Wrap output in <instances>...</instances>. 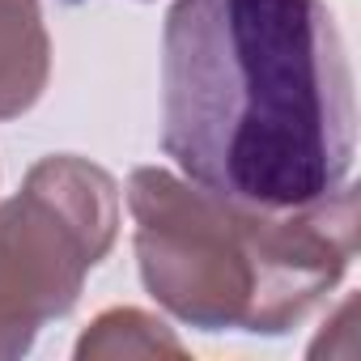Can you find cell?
<instances>
[{
    "label": "cell",
    "instance_id": "obj_1",
    "mask_svg": "<svg viewBox=\"0 0 361 361\" xmlns=\"http://www.w3.org/2000/svg\"><path fill=\"white\" fill-rule=\"evenodd\" d=\"M161 149L204 192L293 209L357 153L353 68L323 0H174L161 30Z\"/></svg>",
    "mask_w": 361,
    "mask_h": 361
},
{
    "label": "cell",
    "instance_id": "obj_3",
    "mask_svg": "<svg viewBox=\"0 0 361 361\" xmlns=\"http://www.w3.org/2000/svg\"><path fill=\"white\" fill-rule=\"evenodd\" d=\"M119 234V183L94 161L51 153L0 204V361L26 357L64 319Z\"/></svg>",
    "mask_w": 361,
    "mask_h": 361
},
{
    "label": "cell",
    "instance_id": "obj_5",
    "mask_svg": "<svg viewBox=\"0 0 361 361\" xmlns=\"http://www.w3.org/2000/svg\"><path fill=\"white\" fill-rule=\"evenodd\" d=\"M77 361H119V357H188V344L178 340L157 314L136 306L102 310L77 340Z\"/></svg>",
    "mask_w": 361,
    "mask_h": 361
},
{
    "label": "cell",
    "instance_id": "obj_4",
    "mask_svg": "<svg viewBox=\"0 0 361 361\" xmlns=\"http://www.w3.org/2000/svg\"><path fill=\"white\" fill-rule=\"evenodd\" d=\"M51 77V39L39 0H0V123L26 115Z\"/></svg>",
    "mask_w": 361,
    "mask_h": 361
},
{
    "label": "cell",
    "instance_id": "obj_2",
    "mask_svg": "<svg viewBox=\"0 0 361 361\" xmlns=\"http://www.w3.org/2000/svg\"><path fill=\"white\" fill-rule=\"evenodd\" d=\"M149 298L200 331H293L357 255V188L293 209H251L161 166L128 178Z\"/></svg>",
    "mask_w": 361,
    "mask_h": 361
}]
</instances>
